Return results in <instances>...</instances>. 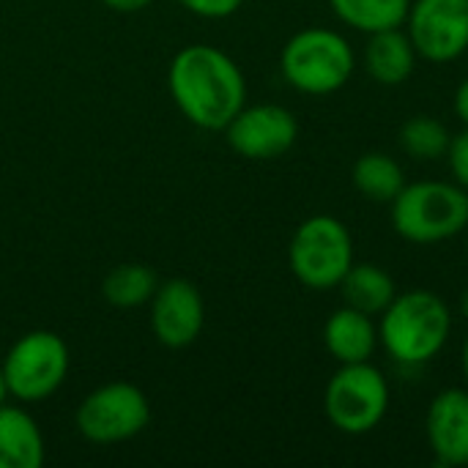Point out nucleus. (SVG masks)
Listing matches in <instances>:
<instances>
[{
  "mask_svg": "<svg viewBox=\"0 0 468 468\" xmlns=\"http://www.w3.org/2000/svg\"><path fill=\"white\" fill-rule=\"evenodd\" d=\"M340 293L343 302L365 315H381L392 299L398 296V285L392 280V274L378 266V263H356L346 271V277L340 280Z\"/></svg>",
  "mask_w": 468,
  "mask_h": 468,
  "instance_id": "obj_16",
  "label": "nucleus"
},
{
  "mask_svg": "<svg viewBox=\"0 0 468 468\" xmlns=\"http://www.w3.org/2000/svg\"><path fill=\"white\" fill-rule=\"evenodd\" d=\"M282 77L307 96H329L348 85L356 69L351 41L329 27H304L288 38L280 55Z\"/></svg>",
  "mask_w": 468,
  "mask_h": 468,
  "instance_id": "obj_4",
  "label": "nucleus"
},
{
  "mask_svg": "<svg viewBox=\"0 0 468 468\" xmlns=\"http://www.w3.org/2000/svg\"><path fill=\"white\" fill-rule=\"evenodd\" d=\"M365 71L373 82L395 88L411 80L417 69V49L406 33V27H392V30H378L367 36L365 52Z\"/></svg>",
  "mask_w": 468,
  "mask_h": 468,
  "instance_id": "obj_14",
  "label": "nucleus"
},
{
  "mask_svg": "<svg viewBox=\"0 0 468 468\" xmlns=\"http://www.w3.org/2000/svg\"><path fill=\"white\" fill-rule=\"evenodd\" d=\"M151 422V403L134 384L110 381L93 389L77 409V431L93 444H121Z\"/></svg>",
  "mask_w": 468,
  "mask_h": 468,
  "instance_id": "obj_8",
  "label": "nucleus"
},
{
  "mask_svg": "<svg viewBox=\"0 0 468 468\" xmlns=\"http://www.w3.org/2000/svg\"><path fill=\"white\" fill-rule=\"evenodd\" d=\"M425 436L439 466H468V389H441L431 400Z\"/></svg>",
  "mask_w": 468,
  "mask_h": 468,
  "instance_id": "obj_12",
  "label": "nucleus"
},
{
  "mask_svg": "<svg viewBox=\"0 0 468 468\" xmlns=\"http://www.w3.org/2000/svg\"><path fill=\"white\" fill-rule=\"evenodd\" d=\"M206 324V304L189 280H167L151 299V329L165 348L192 346Z\"/></svg>",
  "mask_w": 468,
  "mask_h": 468,
  "instance_id": "obj_11",
  "label": "nucleus"
},
{
  "mask_svg": "<svg viewBox=\"0 0 468 468\" xmlns=\"http://www.w3.org/2000/svg\"><path fill=\"white\" fill-rule=\"evenodd\" d=\"M444 159L450 165L452 181L468 192V126L463 132L452 134V143H450V151H447Z\"/></svg>",
  "mask_w": 468,
  "mask_h": 468,
  "instance_id": "obj_21",
  "label": "nucleus"
},
{
  "mask_svg": "<svg viewBox=\"0 0 468 468\" xmlns=\"http://www.w3.org/2000/svg\"><path fill=\"white\" fill-rule=\"evenodd\" d=\"M455 115L461 118L463 126H468V77L455 90Z\"/></svg>",
  "mask_w": 468,
  "mask_h": 468,
  "instance_id": "obj_24",
  "label": "nucleus"
},
{
  "mask_svg": "<svg viewBox=\"0 0 468 468\" xmlns=\"http://www.w3.org/2000/svg\"><path fill=\"white\" fill-rule=\"evenodd\" d=\"M406 33L428 63H452L468 52V0H411Z\"/></svg>",
  "mask_w": 468,
  "mask_h": 468,
  "instance_id": "obj_9",
  "label": "nucleus"
},
{
  "mask_svg": "<svg viewBox=\"0 0 468 468\" xmlns=\"http://www.w3.org/2000/svg\"><path fill=\"white\" fill-rule=\"evenodd\" d=\"M181 3L186 11L197 14V16H206V19H225L230 14H236L241 8L244 0H176Z\"/></svg>",
  "mask_w": 468,
  "mask_h": 468,
  "instance_id": "obj_22",
  "label": "nucleus"
},
{
  "mask_svg": "<svg viewBox=\"0 0 468 468\" xmlns=\"http://www.w3.org/2000/svg\"><path fill=\"white\" fill-rule=\"evenodd\" d=\"M461 315H463V321L468 324V288H463V293H461Z\"/></svg>",
  "mask_w": 468,
  "mask_h": 468,
  "instance_id": "obj_26",
  "label": "nucleus"
},
{
  "mask_svg": "<svg viewBox=\"0 0 468 468\" xmlns=\"http://www.w3.org/2000/svg\"><path fill=\"white\" fill-rule=\"evenodd\" d=\"M228 145L252 162H269L288 154L299 140V121L282 104L241 107L225 126Z\"/></svg>",
  "mask_w": 468,
  "mask_h": 468,
  "instance_id": "obj_10",
  "label": "nucleus"
},
{
  "mask_svg": "<svg viewBox=\"0 0 468 468\" xmlns=\"http://www.w3.org/2000/svg\"><path fill=\"white\" fill-rule=\"evenodd\" d=\"M170 96L189 123L206 132H225L247 101V82L239 63L219 47H184L167 74Z\"/></svg>",
  "mask_w": 468,
  "mask_h": 468,
  "instance_id": "obj_1",
  "label": "nucleus"
},
{
  "mask_svg": "<svg viewBox=\"0 0 468 468\" xmlns=\"http://www.w3.org/2000/svg\"><path fill=\"white\" fill-rule=\"evenodd\" d=\"M461 370H463V378H466L468 384V337L466 343H463V351H461Z\"/></svg>",
  "mask_w": 468,
  "mask_h": 468,
  "instance_id": "obj_25",
  "label": "nucleus"
},
{
  "mask_svg": "<svg viewBox=\"0 0 468 468\" xmlns=\"http://www.w3.org/2000/svg\"><path fill=\"white\" fill-rule=\"evenodd\" d=\"M288 263L293 277L313 291L337 288L346 271L354 266V239L343 219L332 214L307 217L288 247Z\"/></svg>",
  "mask_w": 468,
  "mask_h": 468,
  "instance_id": "obj_5",
  "label": "nucleus"
},
{
  "mask_svg": "<svg viewBox=\"0 0 468 468\" xmlns=\"http://www.w3.org/2000/svg\"><path fill=\"white\" fill-rule=\"evenodd\" d=\"M398 143L406 156H411L417 162H436V159L447 156L452 134H450L447 123L433 115H411L400 126Z\"/></svg>",
  "mask_w": 468,
  "mask_h": 468,
  "instance_id": "obj_19",
  "label": "nucleus"
},
{
  "mask_svg": "<svg viewBox=\"0 0 468 468\" xmlns=\"http://www.w3.org/2000/svg\"><path fill=\"white\" fill-rule=\"evenodd\" d=\"M395 233L411 244H441L468 228V192L455 181H406L389 203Z\"/></svg>",
  "mask_w": 468,
  "mask_h": 468,
  "instance_id": "obj_3",
  "label": "nucleus"
},
{
  "mask_svg": "<svg viewBox=\"0 0 468 468\" xmlns=\"http://www.w3.org/2000/svg\"><path fill=\"white\" fill-rule=\"evenodd\" d=\"M378 343L403 367H422L433 362L452 332V313L447 302L428 288L398 293L378 315Z\"/></svg>",
  "mask_w": 468,
  "mask_h": 468,
  "instance_id": "obj_2",
  "label": "nucleus"
},
{
  "mask_svg": "<svg viewBox=\"0 0 468 468\" xmlns=\"http://www.w3.org/2000/svg\"><path fill=\"white\" fill-rule=\"evenodd\" d=\"M101 3L118 14H134V11H143L145 5H151L154 0H101Z\"/></svg>",
  "mask_w": 468,
  "mask_h": 468,
  "instance_id": "obj_23",
  "label": "nucleus"
},
{
  "mask_svg": "<svg viewBox=\"0 0 468 468\" xmlns=\"http://www.w3.org/2000/svg\"><path fill=\"white\" fill-rule=\"evenodd\" d=\"M0 367L8 395L25 403H36L55 395L66 381L69 348L55 332H27L8 348Z\"/></svg>",
  "mask_w": 468,
  "mask_h": 468,
  "instance_id": "obj_7",
  "label": "nucleus"
},
{
  "mask_svg": "<svg viewBox=\"0 0 468 468\" xmlns=\"http://www.w3.org/2000/svg\"><path fill=\"white\" fill-rule=\"evenodd\" d=\"M8 398V387H5V376H3V367H0V406L5 403Z\"/></svg>",
  "mask_w": 468,
  "mask_h": 468,
  "instance_id": "obj_27",
  "label": "nucleus"
},
{
  "mask_svg": "<svg viewBox=\"0 0 468 468\" xmlns=\"http://www.w3.org/2000/svg\"><path fill=\"white\" fill-rule=\"evenodd\" d=\"M389 384L370 362L340 365L326 384L324 411L335 431L346 436L373 433L389 411Z\"/></svg>",
  "mask_w": 468,
  "mask_h": 468,
  "instance_id": "obj_6",
  "label": "nucleus"
},
{
  "mask_svg": "<svg viewBox=\"0 0 468 468\" xmlns=\"http://www.w3.org/2000/svg\"><path fill=\"white\" fill-rule=\"evenodd\" d=\"M351 184L362 197L373 203H392L406 186V170L395 156L384 151H367L354 162Z\"/></svg>",
  "mask_w": 468,
  "mask_h": 468,
  "instance_id": "obj_17",
  "label": "nucleus"
},
{
  "mask_svg": "<svg viewBox=\"0 0 468 468\" xmlns=\"http://www.w3.org/2000/svg\"><path fill=\"white\" fill-rule=\"evenodd\" d=\"M156 288H159L156 274L143 263H121L101 282L104 299L112 307H121V310L140 307V304L151 302Z\"/></svg>",
  "mask_w": 468,
  "mask_h": 468,
  "instance_id": "obj_20",
  "label": "nucleus"
},
{
  "mask_svg": "<svg viewBox=\"0 0 468 468\" xmlns=\"http://www.w3.org/2000/svg\"><path fill=\"white\" fill-rule=\"evenodd\" d=\"M324 346L337 365L370 362L378 348V326L373 315L343 304L324 324Z\"/></svg>",
  "mask_w": 468,
  "mask_h": 468,
  "instance_id": "obj_13",
  "label": "nucleus"
},
{
  "mask_svg": "<svg viewBox=\"0 0 468 468\" xmlns=\"http://www.w3.org/2000/svg\"><path fill=\"white\" fill-rule=\"evenodd\" d=\"M44 463V436L36 420L16 409L0 406V468H38Z\"/></svg>",
  "mask_w": 468,
  "mask_h": 468,
  "instance_id": "obj_15",
  "label": "nucleus"
},
{
  "mask_svg": "<svg viewBox=\"0 0 468 468\" xmlns=\"http://www.w3.org/2000/svg\"><path fill=\"white\" fill-rule=\"evenodd\" d=\"M329 8L346 27L370 36L403 27L411 0H329Z\"/></svg>",
  "mask_w": 468,
  "mask_h": 468,
  "instance_id": "obj_18",
  "label": "nucleus"
}]
</instances>
